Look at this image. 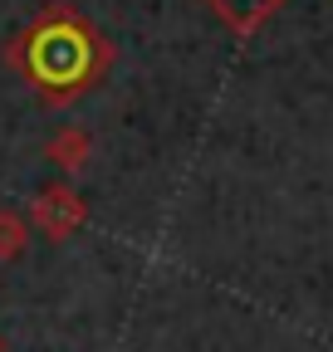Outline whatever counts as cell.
Returning <instances> with one entry per match:
<instances>
[{"label":"cell","instance_id":"6da1fadb","mask_svg":"<svg viewBox=\"0 0 333 352\" xmlns=\"http://www.w3.org/2000/svg\"><path fill=\"white\" fill-rule=\"evenodd\" d=\"M10 69L34 88L45 103L64 108L74 103L78 94H89V88L108 74L113 64V44L83 20L74 6L54 0L50 10H39L34 25H25L10 50H6Z\"/></svg>","mask_w":333,"mask_h":352},{"label":"cell","instance_id":"7a4b0ae2","mask_svg":"<svg viewBox=\"0 0 333 352\" xmlns=\"http://www.w3.org/2000/svg\"><path fill=\"white\" fill-rule=\"evenodd\" d=\"M30 226L45 235V240H69L83 220H89V206H83V196L74 191V186H64V182H54V186H45L34 201H30Z\"/></svg>","mask_w":333,"mask_h":352},{"label":"cell","instance_id":"3957f363","mask_svg":"<svg viewBox=\"0 0 333 352\" xmlns=\"http://www.w3.org/2000/svg\"><path fill=\"white\" fill-rule=\"evenodd\" d=\"M89 152H94V138L83 127H59L54 138H50V147H45V157L69 176V171H83V162H89Z\"/></svg>","mask_w":333,"mask_h":352},{"label":"cell","instance_id":"277c9868","mask_svg":"<svg viewBox=\"0 0 333 352\" xmlns=\"http://www.w3.org/2000/svg\"><path fill=\"white\" fill-rule=\"evenodd\" d=\"M206 6H211L235 34H250V30H255L265 15H275L279 6H284V0H206Z\"/></svg>","mask_w":333,"mask_h":352},{"label":"cell","instance_id":"5b68a950","mask_svg":"<svg viewBox=\"0 0 333 352\" xmlns=\"http://www.w3.org/2000/svg\"><path fill=\"white\" fill-rule=\"evenodd\" d=\"M25 240H30V220L10 206H0V264H10L25 254Z\"/></svg>","mask_w":333,"mask_h":352}]
</instances>
